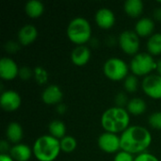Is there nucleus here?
<instances>
[{
	"instance_id": "obj_8",
	"label": "nucleus",
	"mask_w": 161,
	"mask_h": 161,
	"mask_svg": "<svg viewBox=\"0 0 161 161\" xmlns=\"http://www.w3.org/2000/svg\"><path fill=\"white\" fill-rule=\"evenodd\" d=\"M97 143L99 148L108 154H113L118 153L121 149V139L117 134L109 133V132H104L102 133L98 140Z\"/></svg>"
},
{
	"instance_id": "obj_7",
	"label": "nucleus",
	"mask_w": 161,
	"mask_h": 161,
	"mask_svg": "<svg viewBox=\"0 0 161 161\" xmlns=\"http://www.w3.org/2000/svg\"><path fill=\"white\" fill-rule=\"evenodd\" d=\"M121 49L129 56H135L140 49V38L135 30L123 31L118 39Z\"/></svg>"
},
{
	"instance_id": "obj_9",
	"label": "nucleus",
	"mask_w": 161,
	"mask_h": 161,
	"mask_svg": "<svg viewBox=\"0 0 161 161\" xmlns=\"http://www.w3.org/2000/svg\"><path fill=\"white\" fill-rule=\"evenodd\" d=\"M142 88L147 96L153 99H161V75H149L145 76L142 82Z\"/></svg>"
},
{
	"instance_id": "obj_24",
	"label": "nucleus",
	"mask_w": 161,
	"mask_h": 161,
	"mask_svg": "<svg viewBox=\"0 0 161 161\" xmlns=\"http://www.w3.org/2000/svg\"><path fill=\"white\" fill-rule=\"evenodd\" d=\"M60 149L63 153H72L77 146V142L73 136L66 135L60 141Z\"/></svg>"
},
{
	"instance_id": "obj_3",
	"label": "nucleus",
	"mask_w": 161,
	"mask_h": 161,
	"mask_svg": "<svg viewBox=\"0 0 161 161\" xmlns=\"http://www.w3.org/2000/svg\"><path fill=\"white\" fill-rule=\"evenodd\" d=\"M32 151L39 161H54L61 151L60 142L51 135H42L34 142Z\"/></svg>"
},
{
	"instance_id": "obj_35",
	"label": "nucleus",
	"mask_w": 161,
	"mask_h": 161,
	"mask_svg": "<svg viewBox=\"0 0 161 161\" xmlns=\"http://www.w3.org/2000/svg\"><path fill=\"white\" fill-rule=\"evenodd\" d=\"M154 18L158 21V22H161V8H157L155 10H154Z\"/></svg>"
},
{
	"instance_id": "obj_29",
	"label": "nucleus",
	"mask_w": 161,
	"mask_h": 161,
	"mask_svg": "<svg viewBox=\"0 0 161 161\" xmlns=\"http://www.w3.org/2000/svg\"><path fill=\"white\" fill-rule=\"evenodd\" d=\"M113 161H135L132 154H129L125 151H119L114 157Z\"/></svg>"
},
{
	"instance_id": "obj_2",
	"label": "nucleus",
	"mask_w": 161,
	"mask_h": 161,
	"mask_svg": "<svg viewBox=\"0 0 161 161\" xmlns=\"http://www.w3.org/2000/svg\"><path fill=\"white\" fill-rule=\"evenodd\" d=\"M130 114L126 108L113 107L106 111L101 116V125L105 132L113 134L123 133L129 127Z\"/></svg>"
},
{
	"instance_id": "obj_26",
	"label": "nucleus",
	"mask_w": 161,
	"mask_h": 161,
	"mask_svg": "<svg viewBox=\"0 0 161 161\" xmlns=\"http://www.w3.org/2000/svg\"><path fill=\"white\" fill-rule=\"evenodd\" d=\"M34 78L35 80L39 83V84H44L47 82L48 80V74L47 72L41 66H37L35 69H34Z\"/></svg>"
},
{
	"instance_id": "obj_28",
	"label": "nucleus",
	"mask_w": 161,
	"mask_h": 161,
	"mask_svg": "<svg viewBox=\"0 0 161 161\" xmlns=\"http://www.w3.org/2000/svg\"><path fill=\"white\" fill-rule=\"evenodd\" d=\"M33 75H34V72L27 66H23L19 69L18 76L23 80H28Z\"/></svg>"
},
{
	"instance_id": "obj_20",
	"label": "nucleus",
	"mask_w": 161,
	"mask_h": 161,
	"mask_svg": "<svg viewBox=\"0 0 161 161\" xmlns=\"http://www.w3.org/2000/svg\"><path fill=\"white\" fill-rule=\"evenodd\" d=\"M25 10L28 17L36 19L42 15L44 11V6L39 0H29L25 4Z\"/></svg>"
},
{
	"instance_id": "obj_12",
	"label": "nucleus",
	"mask_w": 161,
	"mask_h": 161,
	"mask_svg": "<svg viewBox=\"0 0 161 161\" xmlns=\"http://www.w3.org/2000/svg\"><path fill=\"white\" fill-rule=\"evenodd\" d=\"M94 20L96 25L103 29H109L115 24V14L108 8H102L95 13Z\"/></svg>"
},
{
	"instance_id": "obj_27",
	"label": "nucleus",
	"mask_w": 161,
	"mask_h": 161,
	"mask_svg": "<svg viewBox=\"0 0 161 161\" xmlns=\"http://www.w3.org/2000/svg\"><path fill=\"white\" fill-rule=\"evenodd\" d=\"M148 123L154 129L161 130V111L153 112L148 118Z\"/></svg>"
},
{
	"instance_id": "obj_30",
	"label": "nucleus",
	"mask_w": 161,
	"mask_h": 161,
	"mask_svg": "<svg viewBox=\"0 0 161 161\" xmlns=\"http://www.w3.org/2000/svg\"><path fill=\"white\" fill-rule=\"evenodd\" d=\"M128 99H127V96L125 93L124 92H119L116 97H115V104H116V107H119V108H124L125 106H127L128 104Z\"/></svg>"
},
{
	"instance_id": "obj_19",
	"label": "nucleus",
	"mask_w": 161,
	"mask_h": 161,
	"mask_svg": "<svg viewBox=\"0 0 161 161\" xmlns=\"http://www.w3.org/2000/svg\"><path fill=\"white\" fill-rule=\"evenodd\" d=\"M144 5L142 0H126L124 5L125 12L132 18H137L143 12Z\"/></svg>"
},
{
	"instance_id": "obj_25",
	"label": "nucleus",
	"mask_w": 161,
	"mask_h": 161,
	"mask_svg": "<svg viewBox=\"0 0 161 161\" xmlns=\"http://www.w3.org/2000/svg\"><path fill=\"white\" fill-rule=\"evenodd\" d=\"M139 86V80L136 75H128L124 82V88L127 92H135L138 90Z\"/></svg>"
},
{
	"instance_id": "obj_37",
	"label": "nucleus",
	"mask_w": 161,
	"mask_h": 161,
	"mask_svg": "<svg viewBox=\"0 0 161 161\" xmlns=\"http://www.w3.org/2000/svg\"><path fill=\"white\" fill-rule=\"evenodd\" d=\"M156 70L158 71V75H161V59L157 61V69Z\"/></svg>"
},
{
	"instance_id": "obj_5",
	"label": "nucleus",
	"mask_w": 161,
	"mask_h": 161,
	"mask_svg": "<svg viewBox=\"0 0 161 161\" xmlns=\"http://www.w3.org/2000/svg\"><path fill=\"white\" fill-rule=\"evenodd\" d=\"M129 67L134 75L147 76L153 70L157 69V61L149 53H138L131 59Z\"/></svg>"
},
{
	"instance_id": "obj_16",
	"label": "nucleus",
	"mask_w": 161,
	"mask_h": 161,
	"mask_svg": "<svg viewBox=\"0 0 161 161\" xmlns=\"http://www.w3.org/2000/svg\"><path fill=\"white\" fill-rule=\"evenodd\" d=\"M32 154L33 151L28 145L18 143L14 144L11 147L8 155L14 159V161H28L31 158Z\"/></svg>"
},
{
	"instance_id": "obj_23",
	"label": "nucleus",
	"mask_w": 161,
	"mask_h": 161,
	"mask_svg": "<svg viewBox=\"0 0 161 161\" xmlns=\"http://www.w3.org/2000/svg\"><path fill=\"white\" fill-rule=\"evenodd\" d=\"M48 130L50 133L49 135L53 136L54 138H56L59 141L66 136V126L59 120L51 121L48 125Z\"/></svg>"
},
{
	"instance_id": "obj_17",
	"label": "nucleus",
	"mask_w": 161,
	"mask_h": 161,
	"mask_svg": "<svg viewBox=\"0 0 161 161\" xmlns=\"http://www.w3.org/2000/svg\"><path fill=\"white\" fill-rule=\"evenodd\" d=\"M155 30V23L149 17L141 18L135 25V32L139 37H150Z\"/></svg>"
},
{
	"instance_id": "obj_1",
	"label": "nucleus",
	"mask_w": 161,
	"mask_h": 161,
	"mask_svg": "<svg viewBox=\"0 0 161 161\" xmlns=\"http://www.w3.org/2000/svg\"><path fill=\"white\" fill-rule=\"evenodd\" d=\"M121 150L129 154H142L152 143L150 131L141 125H131L121 136Z\"/></svg>"
},
{
	"instance_id": "obj_18",
	"label": "nucleus",
	"mask_w": 161,
	"mask_h": 161,
	"mask_svg": "<svg viewBox=\"0 0 161 161\" xmlns=\"http://www.w3.org/2000/svg\"><path fill=\"white\" fill-rule=\"evenodd\" d=\"M6 137L7 140L11 143L14 144L20 143V142L24 137V131L21 125H19L16 122H12L8 124L6 129Z\"/></svg>"
},
{
	"instance_id": "obj_34",
	"label": "nucleus",
	"mask_w": 161,
	"mask_h": 161,
	"mask_svg": "<svg viewBox=\"0 0 161 161\" xmlns=\"http://www.w3.org/2000/svg\"><path fill=\"white\" fill-rule=\"evenodd\" d=\"M56 109H57V111H58V114H63V113L66 111V106H65L64 104L60 103V104L57 105Z\"/></svg>"
},
{
	"instance_id": "obj_14",
	"label": "nucleus",
	"mask_w": 161,
	"mask_h": 161,
	"mask_svg": "<svg viewBox=\"0 0 161 161\" xmlns=\"http://www.w3.org/2000/svg\"><path fill=\"white\" fill-rule=\"evenodd\" d=\"M91 56V50L88 46L77 45L71 53V60L76 66H83L89 62Z\"/></svg>"
},
{
	"instance_id": "obj_32",
	"label": "nucleus",
	"mask_w": 161,
	"mask_h": 161,
	"mask_svg": "<svg viewBox=\"0 0 161 161\" xmlns=\"http://www.w3.org/2000/svg\"><path fill=\"white\" fill-rule=\"evenodd\" d=\"M4 47L7 52H8L10 54H14L20 49V43L13 42V41H8V42H6Z\"/></svg>"
},
{
	"instance_id": "obj_13",
	"label": "nucleus",
	"mask_w": 161,
	"mask_h": 161,
	"mask_svg": "<svg viewBox=\"0 0 161 161\" xmlns=\"http://www.w3.org/2000/svg\"><path fill=\"white\" fill-rule=\"evenodd\" d=\"M62 97L63 93L61 89L55 84L47 86L42 93V100L46 105H58L60 104Z\"/></svg>"
},
{
	"instance_id": "obj_10",
	"label": "nucleus",
	"mask_w": 161,
	"mask_h": 161,
	"mask_svg": "<svg viewBox=\"0 0 161 161\" xmlns=\"http://www.w3.org/2000/svg\"><path fill=\"white\" fill-rule=\"evenodd\" d=\"M22 103L20 94L13 90H7L2 92L0 95V106L8 112H12L17 110Z\"/></svg>"
},
{
	"instance_id": "obj_33",
	"label": "nucleus",
	"mask_w": 161,
	"mask_h": 161,
	"mask_svg": "<svg viewBox=\"0 0 161 161\" xmlns=\"http://www.w3.org/2000/svg\"><path fill=\"white\" fill-rule=\"evenodd\" d=\"M10 149H11V147H9V144H8V141H1V142H0L1 154H8V152H9Z\"/></svg>"
},
{
	"instance_id": "obj_21",
	"label": "nucleus",
	"mask_w": 161,
	"mask_h": 161,
	"mask_svg": "<svg viewBox=\"0 0 161 161\" xmlns=\"http://www.w3.org/2000/svg\"><path fill=\"white\" fill-rule=\"evenodd\" d=\"M126 110L128 111L129 114H132L135 116H140L145 112L146 103L143 99H142L140 97L132 98L129 100V102L126 106Z\"/></svg>"
},
{
	"instance_id": "obj_22",
	"label": "nucleus",
	"mask_w": 161,
	"mask_h": 161,
	"mask_svg": "<svg viewBox=\"0 0 161 161\" xmlns=\"http://www.w3.org/2000/svg\"><path fill=\"white\" fill-rule=\"evenodd\" d=\"M147 51L151 56H158L161 54V33H155L149 37L146 43Z\"/></svg>"
},
{
	"instance_id": "obj_31",
	"label": "nucleus",
	"mask_w": 161,
	"mask_h": 161,
	"mask_svg": "<svg viewBox=\"0 0 161 161\" xmlns=\"http://www.w3.org/2000/svg\"><path fill=\"white\" fill-rule=\"evenodd\" d=\"M135 161H159L158 158L154 156L153 154L151 153H148V152H144L142 154H140L138 155L136 158H135Z\"/></svg>"
},
{
	"instance_id": "obj_36",
	"label": "nucleus",
	"mask_w": 161,
	"mask_h": 161,
	"mask_svg": "<svg viewBox=\"0 0 161 161\" xmlns=\"http://www.w3.org/2000/svg\"><path fill=\"white\" fill-rule=\"evenodd\" d=\"M0 161H14L8 154H0Z\"/></svg>"
},
{
	"instance_id": "obj_11",
	"label": "nucleus",
	"mask_w": 161,
	"mask_h": 161,
	"mask_svg": "<svg viewBox=\"0 0 161 161\" xmlns=\"http://www.w3.org/2000/svg\"><path fill=\"white\" fill-rule=\"evenodd\" d=\"M19 67L10 58L4 57L0 59V77L3 80H12L18 76Z\"/></svg>"
},
{
	"instance_id": "obj_6",
	"label": "nucleus",
	"mask_w": 161,
	"mask_h": 161,
	"mask_svg": "<svg viewBox=\"0 0 161 161\" xmlns=\"http://www.w3.org/2000/svg\"><path fill=\"white\" fill-rule=\"evenodd\" d=\"M128 65L120 58H110L106 60L103 66L104 75L110 80L120 81L128 75Z\"/></svg>"
},
{
	"instance_id": "obj_15",
	"label": "nucleus",
	"mask_w": 161,
	"mask_h": 161,
	"mask_svg": "<svg viewBox=\"0 0 161 161\" xmlns=\"http://www.w3.org/2000/svg\"><path fill=\"white\" fill-rule=\"evenodd\" d=\"M38 37V29L33 25H25L18 31V41L21 45L31 44Z\"/></svg>"
},
{
	"instance_id": "obj_4",
	"label": "nucleus",
	"mask_w": 161,
	"mask_h": 161,
	"mask_svg": "<svg viewBox=\"0 0 161 161\" xmlns=\"http://www.w3.org/2000/svg\"><path fill=\"white\" fill-rule=\"evenodd\" d=\"M66 34L73 43L76 45H84L92 38L91 24L83 17H75L69 23Z\"/></svg>"
}]
</instances>
